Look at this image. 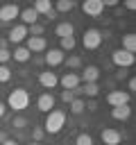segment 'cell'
Returning <instances> with one entry per match:
<instances>
[{"label":"cell","instance_id":"obj_39","mask_svg":"<svg viewBox=\"0 0 136 145\" xmlns=\"http://www.w3.org/2000/svg\"><path fill=\"white\" fill-rule=\"evenodd\" d=\"M29 145H41V143H36V140H34V143H29Z\"/></svg>","mask_w":136,"mask_h":145},{"label":"cell","instance_id":"obj_22","mask_svg":"<svg viewBox=\"0 0 136 145\" xmlns=\"http://www.w3.org/2000/svg\"><path fill=\"white\" fill-rule=\"evenodd\" d=\"M122 50H125V52H131V54H134V50H136V39H134V34H131V32L122 36Z\"/></svg>","mask_w":136,"mask_h":145},{"label":"cell","instance_id":"obj_32","mask_svg":"<svg viewBox=\"0 0 136 145\" xmlns=\"http://www.w3.org/2000/svg\"><path fill=\"white\" fill-rule=\"evenodd\" d=\"M61 100H63L66 104H70V102L75 100V91H61Z\"/></svg>","mask_w":136,"mask_h":145},{"label":"cell","instance_id":"obj_16","mask_svg":"<svg viewBox=\"0 0 136 145\" xmlns=\"http://www.w3.org/2000/svg\"><path fill=\"white\" fill-rule=\"evenodd\" d=\"M32 9H34L39 16H41V14H43V16H48V18L52 16V2H50V0H36Z\"/></svg>","mask_w":136,"mask_h":145},{"label":"cell","instance_id":"obj_4","mask_svg":"<svg viewBox=\"0 0 136 145\" xmlns=\"http://www.w3.org/2000/svg\"><path fill=\"white\" fill-rule=\"evenodd\" d=\"M111 61H113L118 68H129V66H134V54H131V52H125V50L120 48V50L111 52Z\"/></svg>","mask_w":136,"mask_h":145},{"label":"cell","instance_id":"obj_15","mask_svg":"<svg viewBox=\"0 0 136 145\" xmlns=\"http://www.w3.org/2000/svg\"><path fill=\"white\" fill-rule=\"evenodd\" d=\"M23 39H27V27L25 25H14L9 29V41L11 43H20Z\"/></svg>","mask_w":136,"mask_h":145},{"label":"cell","instance_id":"obj_6","mask_svg":"<svg viewBox=\"0 0 136 145\" xmlns=\"http://www.w3.org/2000/svg\"><path fill=\"white\" fill-rule=\"evenodd\" d=\"M107 104H111V106H125V104H129V93L127 91H111L107 95Z\"/></svg>","mask_w":136,"mask_h":145},{"label":"cell","instance_id":"obj_5","mask_svg":"<svg viewBox=\"0 0 136 145\" xmlns=\"http://www.w3.org/2000/svg\"><path fill=\"white\" fill-rule=\"evenodd\" d=\"M82 11H84L86 16L97 18V16H102V11H104V2H102V0H86V2L82 5Z\"/></svg>","mask_w":136,"mask_h":145},{"label":"cell","instance_id":"obj_20","mask_svg":"<svg viewBox=\"0 0 136 145\" xmlns=\"http://www.w3.org/2000/svg\"><path fill=\"white\" fill-rule=\"evenodd\" d=\"M11 57H14V61L25 63V61H29V50H27L25 45H20V48H16V50L11 52Z\"/></svg>","mask_w":136,"mask_h":145},{"label":"cell","instance_id":"obj_1","mask_svg":"<svg viewBox=\"0 0 136 145\" xmlns=\"http://www.w3.org/2000/svg\"><path fill=\"white\" fill-rule=\"evenodd\" d=\"M63 125H66V113L63 111H50L48 116H45V131L48 134H59L61 129H63Z\"/></svg>","mask_w":136,"mask_h":145},{"label":"cell","instance_id":"obj_34","mask_svg":"<svg viewBox=\"0 0 136 145\" xmlns=\"http://www.w3.org/2000/svg\"><path fill=\"white\" fill-rule=\"evenodd\" d=\"M86 109H88V111H97V104H95V102H93V100H91V102H88V104H86Z\"/></svg>","mask_w":136,"mask_h":145},{"label":"cell","instance_id":"obj_23","mask_svg":"<svg viewBox=\"0 0 136 145\" xmlns=\"http://www.w3.org/2000/svg\"><path fill=\"white\" fill-rule=\"evenodd\" d=\"M84 109H86V102H84L82 97H75V100L70 102V113H73V116H79V113H84Z\"/></svg>","mask_w":136,"mask_h":145},{"label":"cell","instance_id":"obj_38","mask_svg":"<svg viewBox=\"0 0 136 145\" xmlns=\"http://www.w3.org/2000/svg\"><path fill=\"white\" fill-rule=\"evenodd\" d=\"M2 145H18V143H16V140H5Z\"/></svg>","mask_w":136,"mask_h":145},{"label":"cell","instance_id":"obj_11","mask_svg":"<svg viewBox=\"0 0 136 145\" xmlns=\"http://www.w3.org/2000/svg\"><path fill=\"white\" fill-rule=\"evenodd\" d=\"M36 106H39L41 113H50V111L54 109V95H52V93H43V95H39Z\"/></svg>","mask_w":136,"mask_h":145},{"label":"cell","instance_id":"obj_18","mask_svg":"<svg viewBox=\"0 0 136 145\" xmlns=\"http://www.w3.org/2000/svg\"><path fill=\"white\" fill-rule=\"evenodd\" d=\"M129 116H131L129 104H125V106H113V109H111V118H113V120H127Z\"/></svg>","mask_w":136,"mask_h":145},{"label":"cell","instance_id":"obj_21","mask_svg":"<svg viewBox=\"0 0 136 145\" xmlns=\"http://www.w3.org/2000/svg\"><path fill=\"white\" fill-rule=\"evenodd\" d=\"M75 91H79V93H82V95H86V97H97L100 86H97V84H84L82 88H75Z\"/></svg>","mask_w":136,"mask_h":145},{"label":"cell","instance_id":"obj_12","mask_svg":"<svg viewBox=\"0 0 136 145\" xmlns=\"http://www.w3.org/2000/svg\"><path fill=\"white\" fill-rule=\"evenodd\" d=\"M63 59H66V54H63L59 48H50V50H48V54H45V63H48L50 68H54V66L63 63Z\"/></svg>","mask_w":136,"mask_h":145},{"label":"cell","instance_id":"obj_25","mask_svg":"<svg viewBox=\"0 0 136 145\" xmlns=\"http://www.w3.org/2000/svg\"><path fill=\"white\" fill-rule=\"evenodd\" d=\"M43 25H39V23H34V25H29L27 27V36H43Z\"/></svg>","mask_w":136,"mask_h":145},{"label":"cell","instance_id":"obj_8","mask_svg":"<svg viewBox=\"0 0 136 145\" xmlns=\"http://www.w3.org/2000/svg\"><path fill=\"white\" fill-rule=\"evenodd\" d=\"M100 138H102V143H104V145H120V140H122V134H120L118 129H111V127H107V129H102Z\"/></svg>","mask_w":136,"mask_h":145},{"label":"cell","instance_id":"obj_2","mask_svg":"<svg viewBox=\"0 0 136 145\" xmlns=\"http://www.w3.org/2000/svg\"><path fill=\"white\" fill-rule=\"evenodd\" d=\"M7 104H9L14 111H23V109H27V104H29V93H27L25 88H14V91L9 93V97H7Z\"/></svg>","mask_w":136,"mask_h":145},{"label":"cell","instance_id":"obj_33","mask_svg":"<svg viewBox=\"0 0 136 145\" xmlns=\"http://www.w3.org/2000/svg\"><path fill=\"white\" fill-rule=\"evenodd\" d=\"M125 7H127L129 11H134V9H136V2H134V0H127V2H125Z\"/></svg>","mask_w":136,"mask_h":145},{"label":"cell","instance_id":"obj_24","mask_svg":"<svg viewBox=\"0 0 136 145\" xmlns=\"http://www.w3.org/2000/svg\"><path fill=\"white\" fill-rule=\"evenodd\" d=\"M52 9H57V11H70V9H75V2L73 0H59Z\"/></svg>","mask_w":136,"mask_h":145},{"label":"cell","instance_id":"obj_10","mask_svg":"<svg viewBox=\"0 0 136 145\" xmlns=\"http://www.w3.org/2000/svg\"><path fill=\"white\" fill-rule=\"evenodd\" d=\"M25 48L29 50V54L32 52H43L48 48V41H45V36H27V45Z\"/></svg>","mask_w":136,"mask_h":145},{"label":"cell","instance_id":"obj_30","mask_svg":"<svg viewBox=\"0 0 136 145\" xmlns=\"http://www.w3.org/2000/svg\"><path fill=\"white\" fill-rule=\"evenodd\" d=\"M11 79V70L7 68V66H0V84H5V82H9Z\"/></svg>","mask_w":136,"mask_h":145},{"label":"cell","instance_id":"obj_17","mask_svg":"<svg viewBox=\"0 0 136 145\" xmlns=\"http://www.w3.org/2000/svg\"><path fill=\"white\" fill-rule=\"evenodd\" d=\"M18 16H20V20H23V25H25V27H29V25H34V23L39 20V14H36V11L32 9V7L23 9V11L18 14Z\"/></svg>","mask_w":136,"mask_h":145},{"label":"cell","instance_id":"obj_31","mask_svg":"<svg viewBox=\"0 0 136 145\" xmlns=\"http://www.w3.org/2000/svg\"><path fill=\"white\" fill-rule=\"evenodd\" d=\"M9 59H11V52H9L7 48H0V66H5Z\"/></svg>","mask_w":136,"mask_h":145},{"label":"cell","instance_id":"obj_9","mask_svg":"<svg viewBox=\"0 0 136 145\" xmlns=\"http://www.w3.org/2000/svg\"><path fill=\"white\" fill-rule=\"evenodd\" d=\"M20 9L18 5H2L0 7V23H11L14 18H18Z\"/></svg>","mask_w":136,"mask_h":145},{"label":"cell","instance_id":"obj_36","mask_svg":"<svg viewBox=\"0 0 136 145\" xmlns=\"http://www.w3.org/2000/svg\"><path fill=\"white\" fill-rule=\"evenodd\" d=\"M41 136H43V131H41V129H34V138H36V143H39Z\"/></svg>","mask_w":136,"mask_h":145},{"label":"cell","instance_id":"obj_29","mask_svg":"<svg viewBox=\"0 0 136 145\" xmlns=\"http://www.w3.org/2000/svg\"><path fill=\"white\" fill-rule=\"evenodd\" d=\"M75 145H93V138H91L88 134H79V136L75 138Z\"/></svg>","mask_w":136,"mask_h":145},{"label":"cell","instance_id":"obj_27","mask_svg":"<svg viewBox=\"0 0 136 145\" xmlns=\"http://www.w3.org/2000/svg\"><path fill=\"white\" fill-rule=\"evenodd\" d=\"M63 61H66V66L70 68V72H73L75 68H79V66H82V59H79V57H75V54H73V57H68V59H63Z\"/></svg>","mask_w":136,"mask_h":145},{"label":"cell","instance_id":"obj_40","mask_svg":"<svg viewBox=\"0 0 136 145\" xmlns=\"http://www.w3.org/2000/svg\"><path fill=\"white\" fill-rule=\"evenodd\" d=\"M0 93H2V91H0Z\"/></svg>","mask_w":136,"mask_h":145},{"label":"cell","instance_id":"obj_3","mask_svg":"<svg viewBox=\"0 0 136 145\" xmlns=\"http://www.w3.org/2000/svg\"><path fill=\"white\" fill-rule=\"evenodd\" d=\"M82 45H84V50H97L102 45V34L97 29H93V27L86 29L84 36H82Z\"/></svg>","mask_w":136,"mask_h":145},{"label":"cell","instance_id":"obj_13","mask_svg":"<svg viewBox=\"0 0 136 145\" xmlns=\"http://www.w3.org/2000/svg\"><path fill=\"white\" fill-rule=\"evenodd\" d=\"M79 79H84V84H97L100 79V68L97 66H86L79 75Z\"/></svg>","mask_w":136,"mask_h":145},{"label":"cell","instance_id":"obj_14","mask_svg":"<svg viewBox=\"0 0 136 145\" xmlns=\"http://www.w3.org/2000/svg\"><path fill=\"white\" fill-rule=\"evenodd\" d=\"M39 84H41L43 88H54V86L59 84V77H57L54 72H50V70H45V72L39 75Z\"/></svg>","mask_w":136,"mask_h":145},{"label":"cell","instance_id":"obj_26","mask_svg":"<svg viewBox=\"0 0 136 145\" xmlns=\"http://www.w3.org/2000/svg\"><path fill=\"white\" fill-rule=\"evenodd\" d=\"M75 45H77L75 36H66V39H61V48H59V50H61V52H63V50H73Z\"/></svg>","mask_w":136,"mask_h":145},{"label":"cell","instance_id":"obj_28","mask_svg":"<svg viewBox=\"0 0 136 145\" xmlns=\"http://www.w3.org/2000/svg\"><path fill=\"white\" fill-rule=\"evenodd\" d=\"M11 127H14V129H25V127H27V120H25L23 116H16V118L11 120Z\"/></svg>","mask_w":136,"mask_h":145},{"label":"cell","instance_id":"obj_37","mask_svg":"<svg viewBox=\"0 0 136 145\" xmlns=\"http://www.w3.org/2000/svg\"><path fill=\"white\" fill-rule=\"evenodd\" d=\"M5 111H7V106H5V104H2V102H0V118H2V116H5Z\"/></svg>","mask_w":136,"mask_h":145},{"label":"cell","instance_id":"obj_19","mask_svg":"<svg viewBox=\"0 0 136 145\" xmlns=\"http://www.w3.org/2000/svg\"><path fill=\"white\" fill-rule=\"evenodd\" d=\"M73 32H75V27H73V23H59V25H57V29H54V34H57L59 39H66V36H73Z\"/></svg>","mask_w":136,"mask_h":145},{"label":"cell","instance_id":"obj_35","mask_svg":"<svg viewBox=\"0 0 136 145\" xmlns=\"http://www.w3.org/2000/svg\"><path fill=\"white\" fill-rule=\"evenodd\" d=\"M127 88H129V91H134V88H136V79H134V77L129 79V84H127Z\"/></svg>","mask_w":136,"mask_h":145},{"label":"cell","instance_id":"obj_7","mask_svg":"<svg viewBox=\"0 0 136 145\" xmlns=\"http://www.w3.org/2000/svg\"><path fill=\"white\" fill-rule=\"evenodd\" d=\"M59 84L63 86V91H75V88H79V84H82V79H79V75L77 72H66L61 79H59Z\"/></svg>","mask_w":136,"mask_h":145}]
</instances>
